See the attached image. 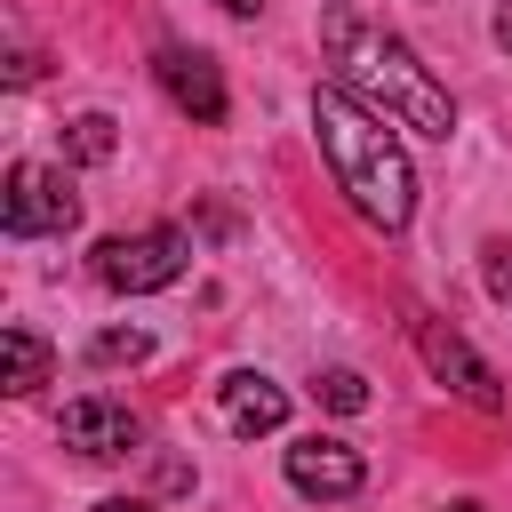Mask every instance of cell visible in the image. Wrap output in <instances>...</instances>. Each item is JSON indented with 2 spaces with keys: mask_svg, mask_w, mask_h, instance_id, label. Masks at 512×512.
I'll use <instances>...</instances> for the list:
<instances>
[{
  "mask_svg": "<svg viewBox=\"0 0 512 512\" xmlns=\"http://www.w3.org/2000/svg\"><path fill=\"white\" fill-rule=\"evenodd\" d=\"M160 88H168V104L176 112H192L200 128H216L224 120V72H216V56L208 48H160Z\"/></svg>",
  "mask_w": 512,
  "mask_h": 512,
  "instance_id": "obj_6",
  "label": "cell"
},
{
  "mask_svg": "<svg viewBox=\"0 0 512 512\" xmlns=\"http://www.w3.org/2000/svg\"><path fill=\"white\" fill-rule=\"evenodd\" d=\"M360 480H368V464H360V448H352V440L312 432V440H296V448H288V488H304V496H352Z\"/></svg>",
  "mask_w": 512,
  "mask_h": 512,
  "instance_id": "obj_7",
  "label": "cell"
},
{
  "mask_svg": "<svg viewBox=\"0 0 512 512\" xmlns=\"http://www.w3.org/2000/svg\"><path fill=\"white\" fill-rule=\"evenodd\" d=\"M184 264H192V240H184L176 224H144V232L96 240V280L120 288V296H152V288L184 280Z\"/></svg>",
  "mask_w": 512,
  "mask_h": 512,
  "instance_id": "obj_3",
  "label": "cell"
},
{
  "mask_svg": "<svg viewBox=\"0 0 512 512\" xmlns=\"http://www.w3.org/2000/svg\"><path fill=\"white\" fill-rule=\"evenodd\" d=\"M112 144H120V136H112V120H104V112H80V120L64 128V152H72L80 168H96V160H112Z\"/></svg>",
  "mask_w": 512,
  "mask_h": 512,
  "instance_id": "obj_11",
  "label": "cell"
},
{
  "mask_svg": "<svg viewBox=\"0 0 512 512\" xmlns=\"http://www.w3.org/2000/svg\"><path fill=\"white\" fill-rule=\"evenodd\" d=\"M144 352H152L144 328H104V336L88 344V360H104V368H112V360H144Z\"/></svg>",
  "mask_w": 512,
  "mask_h": 512,
  "instance_id": "obj_13",
  "label": "cell"
},
{
  "mask_svg": "<svg viewBox=\"0 0 512 512\" xmlns=\"http://www.w3.org/2000/svg\"><path fill=\"white\" fill-rule=\"evenodd\" d=\"M320 48H328V64H336V88H352L368 112H384V120H400V128H424V136H448V128H456L448 88H440V80L416 64V48H408L400 32H384L376 16L328 8V16H320Z\"/></svg>",
  "mask_w": 512,
  "mask_h": 512,
  "instance_id": "obj_1",
  "label": "cell"
},
{
  "mask_svg": "<svg viewBox=\"0 0 512 512\" xmlns=\"http://www.w3.org/2000/svg\"><path fill=\"white\" fill-rule=\"evenodd\" d=\"M440 512H480V504H472V496H464V504H440Z\"/></svg>",
  "mask_w": 512,
  "mask_h": 512,
  "instance_id": "obj_18",
  "label": "cell"
},
{
  "mask_svg": "<svg viewBox=\"0 0 512 512\" xmlns=\"http://www.w3.org/2000/svg\"><path fill=\"white\" fill-rule=\"evenodd\" d=\"M488 296L512 304V248H488Z\"/></svg>",
  "mask_w": 512,
  "mask_h": 512,
  "instance_id": "obj_14",
  "label": "cell"
},
{
  "mask_svg": "<svg viewBox=\"0 0 512 512\" xmlns=\"http://www.w3.org/2000/svg\"><path fill=\"white\" fill-rule=\"evenodd\" d=\"M496 48L512 56V0H496Z\"/></svg>",
  "mask_w": 512,
  "mask_h": 512,
  "instance_id": "obj_15",
  "label": "cell"
},
{
  "mask_svg": "<svg viewBox=\"0 0 512 512\" xmlns=\"http://www.w3.org/2000/svg\"><path fill=\"white\" fill-rule=\"evenodd\" d=\"M224 424H232L240 440L280 432V424H288V392H280L272 376H256V368H232V376H224Z\"/></svg>",
  "mask_w": 512,
  "mask_h": 512,
  "instance_id": "obj_9",
  "label": "cell"
},
{
  "mask_svg": "<svg viewBox=\"0 0 512 512\" xmlns=\"http://www.w3.org/2000/svg\"><path fill=\"white\" fill-rule=\"evenodd\" d=\"M416 352H424V368L448 384V392H464L480 416H496L504 408V384H496V368L456 336V328H440V320H416Z\"/></svg>",
  "mask_w": 512,
  "mask_h": 512,
  "instance_id": "obj_5",
  "label": "cell"
},
{
  "mask_svg": "<svg viewBox=\"0 0 512 512\" xmlns=\"http://www.w3.org/2000/svg\"><path fill=\"white\" fill-rule=\"evenodd\" d=\"M96 512H152V504H144V496H104Z\"/></svg>",
  "mask_w": 512,
  "mask_h": 512,
  "instance_id": "obj_16",
  "label": "cell"
},
{
  "mask_svg": "<svg viewBox=\"0 0 512 512\" xmlns=\"http://www.w3.org/2000/svg\"><path fill=\"white\" fill-rule=\"evenodd\" d=\"M312 128H320V152L336 168V192L376 224V232H400L416 216V168L400 152V136L384 128V112H368L352 88H312Z\"/></svg>",
  "mask_w": 512,
  "mask_h": 512,
  "instance_id": "obj_2",
  "label": "cell"
},
{
  "mask_svg": "<svg viewBox=\"0 0 512 512\" xmlns=\"http://www.w3.org/2000/svg\"><path fill=\"white\" fill-rule=\"evenodd\" d=\"M136 440H144V424L120 400H104V392H88V400L64 408V448H80V456H128Z\"/></svg>",
  "mask_w": 512,
  "mask_h": 512,
  "instance_id": "obj_8",
  "label": "cell"
},
{
  "mask_svg": "<svg viewBox=\"0 0 512 512\" xmlns=\"http://www.w3.org/2000/svg\"><path fill=\"white\" fill-rule=\"evenodd\" d=\"M0 224H8V240L72 232V224H80V192H72V176H64V168H48V160H16V168H8Z\"/></svg>",
  "mask_w": 512,
  "mask_h": 512,
  "instance_id": "obj_4",
  "label": "cell"
},
{
  "mask_svg": "<svg viewBox=\"0 0 512 512\" xmlns=\"http://www.w3.org/2000/svg\"><path fill=\"white\" fill-rule=\"evenodd\" d=\"M216 8H232V16H256V8H264V0H216Z\"/></svg>",
  "mask_w": 512,
  "mask_h": 512,
  "instance_id": "obj_17",
  "label": "cell"
},
{
  "mask_svg": "<svg viewBox=\"0 0 512 512\" xmlns=\"http://www.w3.org/2000/svg\"><path fill=\"white\" fill-rule=\"evenodd\" d=\"M48 368H56V352H48L32 328H0V384H8V392H40Z\"/></svg>",
  "mask_w": 512,
  "mask_h": 512,
  "instance_id": "obj_10",
  "label": "cell"
},
{
  "mask_svg": "<svg viewBox=\"0 0 512 512\" xmlns=\"http://www.w3.org/2000/svg\"><path fill=\"white\" fill-rule=\"evenodd\" d=\"M312 392H320V408H336V416H360V408H368V376H360V368H328Z\"/></svg>",
  "mask_w": 512,
  "mask_h": 512,
  "instance_id": "obj_12",
  "label": "cell"
}]
</instances>
